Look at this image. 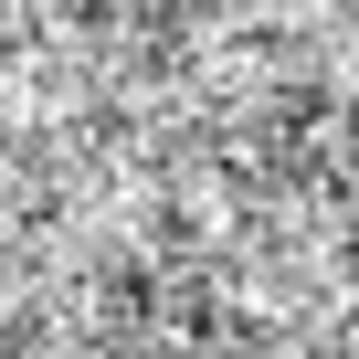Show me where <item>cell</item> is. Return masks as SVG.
Masks as SVG:
<instances>
[{
    "mask_svg": "<svg viewBox=\"0 0 359 359\" xmlns=\"http://www.w3.org/2000/svg\"><path fill=\"white\" fill-rule=\"evenodd\" d=\"M327 116H338V95H327V85H296V95L275 106V137H306V127H327Z\"/></svg>",
    "mask_w": 359,
    "mask_h": 359,
    "instance_id": "cell-1",
    "label": "cell"
}]
</instances>
